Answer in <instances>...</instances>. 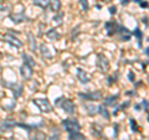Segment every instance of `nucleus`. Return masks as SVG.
<instances>
[{"label":"nucleus","instance_id":"obj_1","mask_svg":"<svg viewBox=\"0 0 149 140\" xmlns=\"http://www.w3.org/2000/svg\"><path fill=\"white\" fill-rule=\"evenodd\" d=\"M34 104L39 108L41 112H45V113H50L51 110H52V107H51L50 102L47 99H45V98H35L34 100Z\"/></svg>","mask_w":149,"mask_h":140},{"label":"nucleus","instance_id":"obj_2","mask_svg":"<svg viewBox=\"0 0 149 140\" xmlns=\"http://www.w3.org/2000/svg\"><path fill=\"white\" fill-rule=\"evenodd\" d=\"M62 125L65 127V129H66L67 132H70V133H72V132H78V130H80V128H81L80 123H78L77 119H74V118H70V119L63 120Z\"/></svg>","mask_w":149,"mask_h":140},{"label":"nucleus","instance_id":"obj_3","mask_svg":"<svg viewBox=\"0 0 149 140\" xmlns=\"http://www.w3.org/2000/svg\"><path fill=\"white\" fill-rule=\"evenodd\" d=\"M97 58H98L97 60V68H98L102 73L108 72L109 71V61L107 60L106 56L100 53L98 56H97Z\"/></svg>","mask_w":149,"mask_h":140},{"label":"nucleus","instance_id":"obj_4","mask_svg":"<svg viewBox=\"0 0 149 140\" xmlns=\"http://www.w3.org/2000/svg\"><path fill=\"white\" fill-rule=\"evenodd\" d=\"M62 102L57 100V105H61V108L66 112L67 114H73L74 110H76V105H74V103L71 100V99H62Z\"/></svg>","mask_w":149,"mask_h":140},{"label":"nucleus","instance_id":"obj_5","mask_svg":"<svg viewBox=\"0 0 149 140\" xmlns=\"http://www.w3.org/2000/svg\"><path fill=\"white\" fill-rule=\"evenodd\" d=\"M78 96L83 98L85 100H101L102 99V93L100 91L90 92V93H80Z\"/></svg>","mask_w":149,"mask_h":140},{"label":"nucleus","instance_id":"obj_6","mask_svg":"<svg viewBox=\"0 0 149 140\" xmlns=\"http://www.w3.org/2000/svg\"><path fill=\"white\" fill-rule=\"evenodd\" d=\"M20 73H21V76L24 79H31L32 77V73H34V71H32V66H30V64H27V63H24L21 66L20 68Z\"/></svg>","mask_w":149,"mask_h":140},{"label":"nucleus","instance_id":"obj_7","mask_svg":"<svg viewBox=\"0 0 149 140\" xmlns=\"http://www.w3.org/2000/svg\"><path fill=\"white\" fill-rule=\"evenodd\" d=\"M4 40L6 41V42L9 44H11L14 46H16V47H21L22 46V42L19 39H16V37H14L11 34H6V35H4Z\"/></svg>","mask_w":149,"mask_h":140},{"label":"nucleus","instance_id":"obj_8","mask_svg":"<svg viewBox=\"0 0 149 140\" xmlns=\"http://www.w3.org/2000/svg\"><path fill=\"white\" fill-rule=\"evenodd\" d=\"M29 137H30V140H45V134L36 129L29 133Z\"/></svg>","mask_w":149,"mask_h":140},{"label":"nucleus","instance_id":"obj_9","mask_svg":"<svg viewBox=\"0 0 149 140\" xmlns=\"http://www.w3.org/2000/svg\"><path fill=\"white\" fill-rule=\"evenodd\" d=\"M15 125H16V123L14 122V120L6 119V120H4V122L1 123V125H0V129H1L3 132H6V130L13 129L14 127H15Z\"/></svg>","mask_w":149,"mask_h":140},{"label":"nucleus","instance_id":"obj_10","mask_svg":"<svg viewBox=\"0 0 149 140\" xmlns=\"http://www.w3.org/2000/svg\"><path fill=\"white\" fill-rule=\"evenodd\" d=\"M77 78L80 79L82 83H88V82H90V76H88V74L83 71V69H81V68L77 69Z\"/></svg>","mask_w":149,"mask_h":140},{"label":"nucleus","instance_id":"obj_11","mask_svg":"<svg viewBox=\"0 0 149 140\" xmlns=\"http://www.w3.org/2000/svg\"><path fill=\"white\" fill-rule=\"evenodd\" d=\"M46 36H47L50 40H60V37H61L60 32L56 30V29H51V30L47 32V34H46Z\"/></svg>","mask_w":149,"mask_h":140},{"label":"nucleus","instance_id":"obj_12","mask_svg":"<svg viewBox=\"0 0 149 140\" xmlns=\"http://www.w3.org/2000/svg\"><path fill=\"white\" fill-rule=\"evenodd\" d=\"M70 140H86V138L81 133L72 132V133H70Z\"/></svg>","mask_w":149,"mask_h":140},{"label":"nucleus","instance_id":"obj_13","mask_svg":"<svg viewBox=\"0 0 149 140\" xmlns=\"http://www.w3.org/2000/svg\"><path fill=\"white\" fill-rule=\"evenodd\" d=\"M32 3H34L35 5H37V6L46 9L49 6V4H50V0H32Z\"/></svg>","mask_w":149,"mask_h":140},{"label":"nucleus","instance_id":"obj_14","mask_svg":"<svg viewBox=\"0 0 149 140\" xmlns=\"http://www.w3.org/2000/svg\"><path fill=\"white\" fill-rule=\"evenodd\" d=\"M106 27H107V32H108V35H113L114 32H116V24L113 21H108V22H106Z\"/></svg>","mask_w":149,"mask_h":140},{"label":"nucleus","instance_id":"obj_15","mask_svg":"<svg viewBox=\"0 0 149 140\" xmlns=\"http://www.w3.org/2000/svg\"><path fill=\"white\" fill-rule=\"evenodd\" d=\"M50 4H51V9L56 12L61 9V1L60 0H50Z\"/></svg>","mask_w":149,"mask_h":140},{"label":"nucleus","instance_id":"obj_16","mask_svg":"<svg viewBox=\"0 0 149 140\" xmlns=\"http://www.w3.org/2000/svg\"><path fill=\"white\" fill-rule=\"evenodd\" d=\"M98 112L102 114V116H104V119H109V113H108V110H107L104 104H102V105L98 107Z\"/></svg>","mask_w":149,"mask_h":140},{"label":"nucleus","instance_id":"obj_17","mask_svg":"<svg viewBox=\"0 0 149 140\" xmlns=\"http://www.w3.org/2000/svg\"><path fill=\"white\" fill-rule=\"evenodd\" d=\"M118 98H119V94H116V96L108 97V98L106 99V105H113L118 100Z\"/></svg>","mask_w":149,"mask_h":140},{"label":"nucleus","instance_id":"obj_18","mask_svg":"<svg viewBox=\"0 0 149 140\" xmlns=\"http://www.w3.org/2000/svg\"><path fill=\"white\" fill-rule=\"evenodd\" d=\"M29 45H30V50L31 51H35L36 50V41H35V37H34V35L31 34H29Z\"/></svg>","mask_w":149,"mask_h":140},{"label":"nucleus","instance_id":"obj_19","mask_svg":"<svg viewBox=\"0 0 149 140\" xmlns=\"http://www.w3.org/2000/svg\"><path fill=\"white\" fill-rule=\"evenodd\" d=\"M10 19L11 20L15 22V24H19V22H21V21H24L25 20V16L22 15V14H20V15H13V16H10Z\"/></svg>","mask_w":149,"mask_h":140},{"label":"nucleus","instance_id":"obj_20","mask_svg":"<svg viewBox=\"0 0 149 140\" xmlns=\"http://www.w3.org/2000/svg\"><path fill=\"white\" fill-rule=\"evenodd\" d=\"M41 53H42L46 58H51V57H52V53H50V52H49V47H47L46 45H42V46H41Z\"/></svg>","mask_w":149,"mask_h":140},{"label":"nucleus","instance_id":"obj_21","mask_svg":"<svg viewBox=\"0 0 149 140\" xmlns=\"http://www.w3.org/2000/svg\"><path fill=\"white\" fill-rule=\"evenodd\" d=\"M86 107V109H87V112L90 113L91 115H93V114H96L97 112H98V108L97 107H95V105H92V104H86L85 105Z\"/></svg>","mask_w":149,"mask_h":140},{"label":"nucleus","instance_id":"obj_22","mask_svg":"<svg viewBox=\"0 0 149 140\" xmlns=\"http://www.w3.org/2000/svg\"><path fill=\"white\" fill-rule=\"evenodd\" d=\"M22 58H24V62L27 63V64H30V66H34V64H35V61L30 57V56H27V55L24 53V55H22Z\"/></svg>","mask_w":149,"mask_h":140},{"label":"nucleus","instance_id":"obj_23","mask_svg":"<svg viewBox=\"0 0 149 140\" xmlns=\"http://www.w3.org/2000/svg\"><path fill=\"white\" fill-rule=\"evenodd\" d=\"M134 34L137 35L138 41H139V45H141V44H142V32H141V30H139V29H136V31H134Z\"/></svg>","mask_w":149,"mask_h":140},{"label":"nucleus","instance_id":"obj_24","mask_svg":"<svg viewBox=\"0 0 149 140\" xmlns=\"http://www.w3.org/2000/svg\"><path fill=\"white\" fill-rule=\"evenodd\" d=\"M63 17V14L61 12V14H60V15L58 16H56V17H54V22L56 21V24H61V22H62V20H61V19Z\"/></svg>","mask_w":149,"mask_h":140},{"label":"nucleus","instance_id":"obj_25","mask_svg":"<svg viewBox=\"0 0 149 140\" xmlns=\"http://www.w3.org/2000/svg\"><path fill=\"white\" fill-rule=\"evenodd\" d=\"M80 3H81V5H82V8L85 9V10H88V8H90V6H88V1H87V0H80Z\"/></svg>","mask_w":149,"mask_h":140},{"label":"nucleus","instance_id":"obj_26","mask_svg":"<svg viewBox=\"0 0 149 140\" xmlns=\"http://www.w3.org/2000/svg\"><path fill=\"white\" fill-rule=\"evenodd\" d=\"M130 124H132V130H133V132H137V124H136V122H133V119H130Z\"/></svg>","mask_w":149,"mask_h":140},{"label":"nucleus","instance_id":"obj_27","mask_svg":"<svg viewBox=\"0 0 149 140\" xmlns=\"http://www.w3.org/2000/svg\"><path fill=\"white\" fill-rule=\"evenodd\" d=\"M109 12H111V14H116V12H117V8H116V6H111Z\"/></svg>","mask_w":149,"mask_h":140},{"label":"nucleus","instance_id":"obj_28","mask_svg":"<svg viewBox=\"0 0 149 140\" xmlns=\"http://www.w3.org/2000/svg\"><path fill=\"white\" fill-rule=\"evenodd\" d=\"M142 105L144 107V109L147 110V108H148V104H147V100H144V102H142Z\"/></svg>","mask_w":149,"mask_h":140},{"label":"nucleus","instance_id":"obj_29","mask_svg":"<svg viewBox=\"0 0 149 140\" xmlns=\"http://www.w3.org/2000/svg\"><path fill=\"white\" fill-rule=\"evenodd\" d=\"M129 79H130V81H134V76H133V73H129Z\"/></svg>","mask_w":149,"mask_h":140},{"label":"nucleus","instance_id":"obj_30","mask_svg":"<svg viewBox=\"0 0 149 140\" xmlns=\"http://www.w3.org/2000/svg\"><path fill=\"white\" fill-rule=\"evenodd\" d=\"M127 3H128V0H123V1H122L123 5H125V4H127Z\"/></svg>","mask_w":149,"mask_h":140},{"label":"nucleus","instance_id":"obj_31","mask_svg":"<svg viewBox=\"0 0 149 140\" xmlns=\"http://www.w3.org/2000/svg\"><path fill=\"white\" fill-rule=\"evenodd\" d=\"M141 5L144 8V6H147V3H141Z\"/></svg>","mask_w":149,"mask_h":140},{"label":"nucleus","instance_id":"obj_32","mask_svg":"<svg viewBox=\"0 0 149 140\" xmlns=\"http://www.w3.org/2000/svg\"><path fill=\"white\" fill-rule=\"evenodd\" d=\"M1 57H3V55H1V52H0V60H1Z\"/></svg>","mask_w":149,"mask_h":140},{"label":"nucleus","instance_id":"obj_33","mask_svg":"<svg viewBox=\"0 0 149 140\" xmlns=\"http://www.w3.org/2000/svg\"><path fill=\"white\" fill-rule=\"evenodd\" d=\"M133 1H141V0H133Z\"/></svg>","mask_w":149,"mask_h":140}]
</instances>
